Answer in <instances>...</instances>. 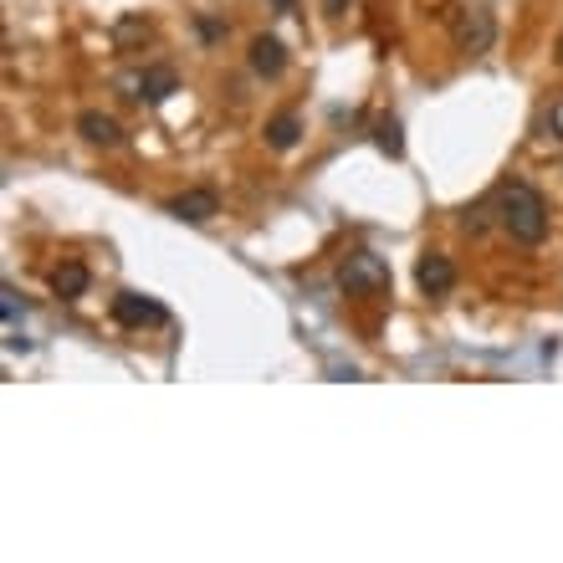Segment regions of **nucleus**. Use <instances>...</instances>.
Segmentation results:
<instances>
[{
  "label": "nucleus",
  "instance_id": "1",
  "mask_svg": "<svg viewBox=\"0 0 563 563\" xmlns=\"http://www.w3.org/2000/svg\"><path fill=\"white\" fill-rule=\"evenodd\" d=\"M492 210H497V226H502L517 246H538V241L548 236V200H543L528 180L497 185Z\"/></svg>",
  "mask_w": 563,
  "mask_h": 563
},
{
  "label": "nucleus",
  "instance_id": "2",
  "mask_svg": "<svg viewBox=\"0 0 563 563\" xmlns=\"http://www.w3.org/2000/svg\"><path fill=\"white\" fill-rule=\"evenodd\" d=\"M338 287L349 297H364V292H384L389 287V262L374 251H349L338 267Z\"/></svg>",
  "mask_w": 563,
  "mask_h": 563
},
{
  "label": "nucleus",
  "instance_id": "3",
  "mask_svg": "<svg viewBox=\"0 0 563 563\" xmlns=\"http://www.w3.org/2000/svg\"><path fill=\"white\" fill-rule=\"evenodd\" d=\"M113 323L118 328H164L169 323V308L159 297H144V292H134V287H123L118 297H113Z\"/></svg>",
  "mask_w": 563,
  "mask_h": 563
},
{
  "label": "nucleus",
  "instance_id": "4",
  "mask_svg": "<svg viewBox=\"0 0 563 563\" xmlns=\"http://www.w3.org/2000/svg\"><path fill=\"white\" fill-rule=\"evenodd\" d=\"M451 31H456V47H461V52H471V57L492 47V16H487L482 6L456 11V16H451Z\"/></svg>",
  "mask_w": 563,
  "mask_h": 563
},
{
  "label": "nucleus",
  "instance_id": "5",
  "mask_svg": "<svg viewBox=\"0 0 563 563\" xmlns=\"http://www.w3.org/2000/svg\"><path fill=\"white\" fill-rule=\"evenodd\" d=\"M415 282H420V292H425V297H446V292L456 287V267H451V256L425 251L420 262H415Z\"/></svg>",
  "mask_w": 563,
  "mask_h": 563
},
{
  "label": "nucleus",
  "instance_id": "6",
  "mask_svg": "<svg viewBox=\"0 0 563 563\" xmlns=\"http://www.w3.org/2000/svg\"><path fill=\"white\" fill-rule=\"evenodd\" d=\"M215 210H221V195L205 190V185H200V190H185V195L169 200V215H175V221H185V226H205Z\"/></svg>",
  "mask_w": 563,
  "mask_h": 563
},
{
  "label": "nucleus",
  "instance_id": "7",
  "mask_svg": "<svg viewBox=\"0 0 563 563\" xmlns=\"http://www.w3.org/2000/svg\"><path fill=\"white\" fill-rule=\"evenodd\" d=\"M77 134H82V139H88L93 149H118V139H123V128H118V118H108V113L88 108V113H77Z\"/></svg>",
  "mask_w": 563,
  "mask_h": 563
},
{
  "label": "nucleus",
  "instance_id": "8",
  "mask_svg": "<svg viewBox=\"0 0 563 563\" xmlns=\"http://www.w3.org/2000/svg\"><path fill=\"white\" fill-rule=\"evenodd\" d=\"M251 72L256 77H282L287 72V47L277 36H256L251 41Z\"/></svg>",
  "mask_w": 563,
  "mask_h": 563
},
{
  "label": "nucleus",
  "instance_id": "9",
  "mask_svg": "<svg viewBox=\"0 0 563 563\" xmlns=\"http://www.w3.org/2000/svg\"><path fill=\"white\" fill-rule=\"evenodd\" d=\"M88 287H93V272L82 267V262H62V267L52 272V292H57L62 302H77V297H88Z\"/></svg>",
  "mask_w": 563,
  "mask_h": 563
},
{
  "label": "nucleus",
  "instance_id": "10",
  "mask_svg": "<svg viewBox=\"0 0 563 563\" xmlns=\"http://www.w3.org/2000/svg\"><path fill=\"white\" fill-rule=\"evenodd\" d=\"M180 93V77H175V67H144V77H139V93L134 98H144V103H164V98H175Z\"/></svg>",
  "mask_w": 563,
  "mask_h": 563
},
{
  "label": "nucleus",
  "instance_id": "11",
  "mask_svg": "<svg viewBox=\"0 0 563 563\" xmlns=\"http://www.w3.org/2000/svg\"><path fill=\"white\" fill-rule=\"evenodd\" d=\"M267 149H277V154H287V149H297V139H302V118L297 113H277L272 123H267Z\"/></svg>",
  "mask_w": 563,
  "mask_h": 563
},
{
  "label": "nucleus",
  "instance_id": "12",
  "mask_svg": "<svg viewBox=\"0 0 563 563\" xmlns=\"http://www.w3.org/2000/svg\"><path fill=\"white\" fill-rule=\"evenodd\" d=\"M374 144H379V154H389V159H400L405 154V134H400V118H374Z\"/></svg>",
  "mask_w": 563,
  "mask_h": 563
},
{
  "label": "nucleus",
  "instance_id": "13",
  "mask_svg": "<svg viewBox=\"0 0 563 563\" xmlns=\"http://www.w3.org/2000/svg\"><path fill=\"white\" fill-rule=\"evenodd\" d=\"M113 41H118V47H128V41H149V21H139V16H123V21L113 26Z\"/></svg>",
  "mask_w": 563,
  "mask_h": 563
},
{
  "label": "nucleus",
  "instance_id": "14",
  "mask_svg": "<svg viewBox=\"0 0 563 563\" xmlns=\"http://www.w3.org/2000/svg\"><path fill=\"white\" fill-rule=\"evenodd\" d=\"M0 313H6V328H16L21 318H26V302H21V292L6 282V287H0Z\"/></svg>",
  "mask_w": 563,
  "mask_h": 563
},
{
  "label": "nucleus",
  "instance_id": "15",
  "mask_svg": "<svg viewBox=\"0 0 563 563\" xmlns=\"http://www.w3.org/2000/svg\"><path fill=\"white\" fill-rule=\"evenodd\" d=\"M487 215H492V205H471V210H461V226L476 236V231H487Z\"/></svg>",
  "mask_w": 563,
  "mask_h": 563
},
{
  "label": "nucleus",
  "instance_id": "16",
  "mask_svg": "<svg viewBox=\"0 0 563 563\" xmlns=\"http://www.w3.org/2000/svg\"><path fill=\"white\" fill-rule=\"evenodd\" d=\"M195 31H200V41H221V36H226V26H221V21H210V16H200V21H195Z\"/></svg>",
  "mask_w": 563,
  "mask_h": 563
},
{
  "label": "nucleus",
  "instance_id": "17",
  "mask_svg": "<svg viewBox=\"0 0 563 563\" xmlns=\"http://www.w3.org/2000/svg\"><path fill=\"white\" fill-rule=\"evenodd\" d=\"M6 349H11V354H31V338H26L21 328H6Z\"/></svg>",
  "mask_w": 563,
  "mask_h": 563
},
{
  "label": "nucleus",
  "instance_id": "18",
  "mask_svg": "<svg viewBox=\"0 0 563 563\" xmlns=\"http://www.w3.org/2000/svg\"><path fill=\"white\" fill-rule=\"evenodd\" d=\"M272 6H277V11H292V0H272Z\"/></svg>",
  "mask_w": 563,
  "mask_h": 563
},
{
  "label": "nucleus",
  "instance_id": "19",
  "mask_svg": "<svg viewBox=\"0 0 563 563\" xmlns=\"http://www.w3.org/2000/svg\"><path fill=\"white\" fill-rule=\"evenodd\" d=\"M558 57H563V41H558Z\"/></svg>",
  "mask_w": 563,
  "mask_h": 563
}]
</instances>
